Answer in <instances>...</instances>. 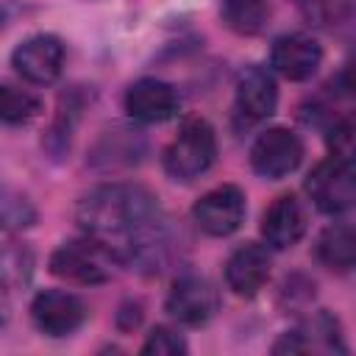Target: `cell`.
Listing matches in <instances>:
<instances>
[{
  "label": "cell",
  "instance_id": "obj_19",
  "mask_svg": "<svg viewBox=\"0 0 356 356\" xmlns=\"http://www.w3.org/2000/svg\"><path fill=\"white\" fill-rule=\"evenodd\" d=\"M42 103L33 92L14 86V83H0V122L6 125H22L39 114Z\"/></svg>",
  "mask_w": 356,
  "mask_h": 356
},
{
  "label": "cell",
  "instance_id": "obj_13",
  "mask_svg": "<svg viewBox=\"0 0 356 356\" xmlns=\"http://www.w3.org/2000/svg\"><path fill=\"white\" fill-rule=\"evenodd\" d=\"M303 234H306V211H303L300 200L295 195L275 197L261 217L264 242L275 250H286V248L298 245Z\"/></svg>",
  "mask_w": 356,
  "mask_h": 356
},
{
  "label": "cell",
  "instance_id": "obj_11",
  "mask_svg": "<svg viewBox=\"0 0 356 356\" xmlns=\"http://www.w3.org/2000/svg\"><path fill=\"white\" fill-rule=\"evenodd\" d=\"M234 103H236V114L245 122L267 120L275 111V103H278L275 78L264 67L242 70L239 78H236V89H234Z\"/></svg>",
  "mask_w": 356,
  "mask_h": 356
},
{
  "label": "cell",
  "instance_id": "obj_8",
  "mask_svg": "<svg viewBox=\"0 0 356 356\" xmlns=\"http://www.w3.org/2000/svg\"><path fill=\"white\" fill-rule=\"evenodd\" d=\"M11 67L31 83H53L64 67V44L53 33H36L11 53Z\"/></svg>",
  "mask_w": 356,
  "mask_h": 356
},
{
  "label": "cell",
  "instance_id": "obj_5",
  "mask_svg": "<svg viewBox=\"0 0 356 356\" xmlns=\"http://www.w3.org/2000/svg\"><path fill=\"white\" fill-rule=\"evenodd\" d=\"M303 159V142L289 128H267L250 147V164L261 178L278 181L298 170Z\"/></svg>",
  "mask_w": 356,
  "mask_h": 356
},
{
  "label": "cell",
  "instance_id": "obj_15",
  "mask_svg": "<svg viewBox=\"0 0 356 356\" xmlns=\"http://www.w3.org/2000/svg\"><path fill=\"white\" fill-rule=\"evenodd\" d=\"M275 353H300V350H345L342 331L337 317L328 312H317L312 320H306L298 331L284 334L281 342L273 348Z\"/></svg>",
  "mask_w": 356,
  "mask_h": 356
},
{
  "label": "cell",
  "instance_id": "obj_12",
  "mask_svg": "<svg viewBox=\"0 0 356 356\" xmlns=\"http://www.w3.org/2000/svg\"><path fill=\"white\" fill-rule=\"evenodd\" d=\"M323 61V50L320 44L306 36V33H289L275 39L273 53H270V64L275 72H281L286 81H306L317 72Z\"/></svg>",
  "mask_w": 356,
  "mask_h": 356
},
{
  "label": "cell",
  "instance_id": "obj_21",
  "mask_svg": "<svg viewBox=\"0 0 356 356\" xmlns=\"http://www.w3.org/2000/svg\"><path fill=\"white\" fill-rule=\"evenodd\" d=\"M142 353L145 356H175V353H186V342L181 339V334H175L172 328H153L142 345Z\"/></svg>",
  "mask_w": 356,
  "mask_h": 356
},
{
  "label": "cell",
  "instance_id": "obj_14",
  "mask_svg": "<svg viewBox=\"0 0 356 356\" xmlns=\"http://www.w3.org/2000/svg\"><path fill=\"white\" fill-rule=\"evenodd\" d=\"M270 278V253L256 242L239 245L225 261V281L239 298H253Z\"/></svg>",
  "mask_w": 356,
  "mask_h": 356
},
{
  "label": "cell",
  "instance_id": "obj_6",
  "mask_svg": "<svg viewBox=\"0 0 356 356\" xmlns=\"http://www.w3.org/2000/svg\"><path fill=\"white\" fill-rule=\"evenodd\" d=\"M192 217L197 228L209 236H228L234 234L245 220V195L234 184H222L200 195V200L192 209Z\"/></svg>",
  "mask_w": 356,
  "mask_h": 356
},
{
  "label": "cell",
  "instance_id": "obj_23",
  "mask_svg": "<svg viewBox=\"0 0 356 356\" xmlns=\"http://www.w3.org/2000/svg\"><path fill=\"white\" fill-rule=\"evenodd\" d=\"M295 3H300V6H309V8H312V6H314V8H320V6H325L328 0H295Z\"/></svg>",
  "mask_w": 356,
  "mask_h": 356
},
{
  "label": "cell",
  "instance_id": "obj_22",
  "mask_svg": "<svg viewBox=\"0 0 356 356\" xmlns=\"http://www.w3.org/2000/svg\"><path fill=\"white\" fill-rule=\"evenodd\" d=\"M328 145H331V153L337 159H348L350 161V153H353V125L348 120L334 122L331 131H328Z\"/></svg>",
  "mask_w": 356,
  "mask_h": 356
},
{
  "label": "cell",
  "instance_id": "obj_1",
  "mask_svg": "<svg viewBox=\"0 0 356 356\" xmlns=\"http://www.w3.org/2000/svg\"><path fill=\"white\" fill-rule=\"evenodd\" d=\"M75 217L83 234L106 245L120 264L159 270L167 259V220L145 186L103 184L81 197Z\"/></svg>",
  "mask_w": 356,
  "mask_h": 356
},
{
  "label": "cell",
  "instance_id": "obj_10",
  "mask_svg": "<svg viewBox=\"0 0 356 356\" xmlns=\"http://www.w3.org/2000/svg\"><path fill=\"white\" fill-rule=\"evenodd\" d=\"M181 108V95L172 83L159 78H139L125 92V111L139 122L172 120Z\"/></svg>",
  "mask_w": 356,
  "mask_h": 356
},
{
  "label": "cell",
  "instance_id": "obj_16",
  "mask_svg": "<svg viewBox=\"0 0 356 356\" xmlns=\"http://www.w3.org/2000/svg\"><path fill=\"white\" fill-rule=\"evenodd\" d=\"M317 259L328 267V270H339L348 273L356 261V236L353 228L348 222H337L331 228H325L317 239Z\"/></svg>",
  "mask_w": 356,
  "mask_h": 356
},
{
  "label": "cell",
  "instance_id": "obj_17",
  "mask_svg": "<svg viewBox=\"0 0 356 356\" xmlns=\"http://www.w3.org/2000/svg\"><path fill=\"white\" fill-rule=\"evenodd\" d=\"M33 267H36V259L28 245H19V242L3 245L0 248V292L11 295L25 289L33 278Z\"/></svg>",
  "mask_w": 356,
  "mask_h": 356
},
{
  "label": "cell",
  "instance_id": "obj_18",
  "mask_svg": "<svg viewBox=\"0 0 356 356\" xmlns=\"http://www.w3.org/2000/svg\"><path fill=\"white\" fill-rule=\"evenodd\" d=\"M270 19L267 0H222V22L239 36H256Z\"/></svg>",
  "mask_w": 356,
  "mask_h": 356
},
{
  "label": "cell",
  "instance_id": "obj_2",
  "mask_svg": "<svg viewBox=\"0 0 356 356\" xmlns=\"http://www.w3.org/2000/svg\"><path fill=\"white\" fill-rule=\"evenodd\" d=\"M217 159V136L206 120H186L164 150V170L175 181L200 178Z\"/></svg>",
  "mask_w": 356,
  "mask_h": 356
},
{
  "label": "cell",
  "instance_id": "obj_20",
  "mask_svg": "<svg viewBox=\"0 0 356 356\" xmlns=\"http://www.w3.org/2000/svg\"><path fill=\"white\" fill-rule=\"evenodd\" d=\"M36 222V209L19 192H0V228L22 231Z\"/></svg>",
  "mask_w": 356,
  "mask_h": 356
},
{
  "label": "cell",
  "instance_id": "obj_3",
  "mask_svg": "<svg viewBox=\"0 0 356 356\" xmlns=\"http://www.w3.org/2000/svg\"><path fill=\"white\" fill-rule=\"evenodd\" d=\"M114 253L92 236L64 242L50 256V273L72 284H103L114 275Z\"/></svg>",
  "mask_w": 356,
  "mask_h": 356
},
{
  "label": "cell",
  "instance_id": "obj_24",
  "mask_svg": "<svg viewBox=\"0 0 356 356\" xmlns=\"http://www.w3.org/2000/svg\"><path fill=\"white\" fill-rule=\"evenodd\" d=\"M0 25H3V11H0Z\"/></svg>",
  "mask_w": 356,
  "mask_h": 356
},
{
  "label": "cell",
  "instance_id": "obj_7",
  "mask_svg": "<svg viewBox=\"0 0 356 356\" xmlns=\"http://www.w3.org/2000/svg\"><path fill=\"white\" fill-rule=\"evenodd\" d=\"M220 309L217 286L203 275H181L175 278L167 295V312L184 325H203Z\"/></svg>",
  "mask_w": 356,
  "mask_h": 356
},
{
  "label": "cell",
  "instance_id": "obj_9",
  "mask_svg": "<svg viewBox=\"0 0 356 356\" xmlns=\"http://www.w3.org/2000/svg\"><path fill=\"white\" fill-rule=\"evenodd\" d=\"M31 317L36 328L47 337H70L86 320V306L78 295L64 289H44L31 303Z\"/></svg>",
  "mask_w": 356,
  "mask_h": 356
},
{
  "label": "cell",
  "instance_id": "obj_4",
  "mask_svg": "<svg viewBox=\"0 0 356 356\" xmlns=\"http://www.w3.org/2000/svg\"><path fill=\"white\" fill-rule=\"evenodd\" d=\"M306 192H309L312 203L325 214L348 211L356 197L353 164L348 159H337V156L320 161L306 178Z\"/></svg>",
  "mask_w": 356,
  "mask_h": 356
}]
</instances>
